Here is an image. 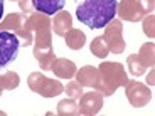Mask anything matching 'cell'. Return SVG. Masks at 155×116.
Instances as JSON below:
<instances>
[{
  "mask_svg": "<svg viewBox=\"0 0 155 116\" xmlns=\"http://www.w3.org/2000/svg\"><path fill=\"white\" fill-rule=\"evenodd\" d=\"M89 50H91V54L93 56H96V57H100V59H105L106 56L110 54V49H108V46H106L103 35L94 37L93 40H91V44H89Z\"/></svg>",
  "mask_w": 155,
  "mask_h": 116,
  "instance_id": "cell-19",
  "label": "cell"
},
{
  "mask_svg": "<svg viewBox=\"0 0 155 116\" xmlns=\"http://www.w3.org/2000/svg\"><path fill=\"white\" fill-rule=\"evenodd\" d=\"M138 5H140V8H142V12H143V15L152 14L153 8H155V2H153V0H138Z\"/></svg>",
  "mask_w": 155,
  "mask_h": 116,
  "instance_id": "cell-26",
  "label": "cell"
},
{
  "mask_svg": "<svg viewBox=\"0 0 155 116\" xmlns=\"http://www.w3.org/2000/svg\"><path fill=\"white\" fill-rule=\"evenodd\" d=\"M116 15L120 17V20L128 22H140L145 17L138 5V0H121L116 7Z\"/></svg>",
  "mask_w": 155,
  "mask_h": 116,
  "instance_id": "cell-9",
  "label": "cell"
},
{
  "mask_svg": "<svg viewBox=\"0 0 155 116\" xmlns=\"http://www.w3.org/2000/svg\"><path fill=\"white\" fill-rule=\"evenodd\" d=\"M34 57L35 61L39 62V66L42 71H51V64L54 62L56 54H54V49H34Z\"/></svg>",
  "mask_w": 155,
  "mask_h": 116,
  "instance_id": "cell-16",
  "label": "cell"
},
{
  "mask_svg": "<svg viewBox=\"0 0 155 116\" xmlns=\"http://www.w3.org/2000/svg\"><path fill=\"white\" fill-rule=\"evenodd\" d=\"M2 91H4V89H2V86H0V96H2Z\"/></svg>",
  "mask_w": 155,
  "mask_h": 116,
  "instance_id": "cell-29",
  "label": "cell"
},
{
  "mask_svg": "<svg viewBox=\"0 0 155 116\" xmlns=\"http://www.w3.org/2000/svg\"><path fill=\"white\" fill-rule=\"evenodd\" d=\"M34 8L41 14H46V15H54L58 12H61L64 8L66 0H32Z\"/></svg>",
  "mask_w": 155,
  "mask_h": 116,
  "instance_id": "cell-14",
  "label": "cell"
},
{
  "mask_svg": "<svg viewBox=\"0 0 155 116\" xmlns=\"http://www.w3.org/2000/svg\"><path fill=\"white\" fill-rule=\"evenodd\" d=\"M25 19H27L25 14H15V12H12L5 19L0 20V31H7V32H14L15 34L17 31H20L24 27Z\"/></svg>",
  "mask_w": 155,
  "mask_h": 116,
  "instance_id": "cell-13",
  "label": "cell"
},
{
  "mask_svg": "<svg viewBox=\"0 0 155 116\" xmlns=\"http://www.w3.org/2000/svg\"><path fill=\"white\" fill-rule=\"evenodd\" d=\"M103 29H105L103 39H105L110 52L111 54H121L125 50V47H127L125 39H123V24H121V20L120 19L110 20Z\"/></svg>",
  "mask_w": 155,
  "mask_h": 116,
  "instance_id": "cell-5",
  "label": "cell"
},
{
  "mask_svg": "<svg viewBox=\"0 0 155 116\" xmlns=\"http://www.w3.org/2000/svg\"><path fill=\"white\" fill-rule=\"evenodd\" d=\"M19 2V7L20 10L25 14V15H31V14H34L35 8H34V4H32V0H17Z\"/></svg>",
  "mask_w": 155,
  "mask_h": 116,
  "instance_id": "cell-25",
  "label": "cell"
},
{
  "mask_svg": "<svg viewBox=\"0 0 155 116\" xmlns=\"http://www.w3.org/2000/svg\"><path fill=\"white\" fill-rule=\"evenodd\" d=\"M137 56H138L140 62H142L145 67H153V64H155V46H153V42L143 44V46L140 47Z\"/></svg>",
  "mask_w": 155,
  "mask_h": 116,
  "instance_id": "cell-17",
  "label": "cell"
},
{
  "mask_svg": "<svg viewBox=\"0 0 155 116\" xmlns=\"http://www.w3.org/2000/svg\"><path fill=\"white\" fill-rule=\"evenodd\" d=\"M51 71L59 77V79H71L76 76V64L69 59L64 57H56L54 62L51 64Z\"/></svg>",
  "mask_w": 155,
  "mask_h": 116,
  "instance_id": "cell-10",
  "label": "cell"
},
{
  "mask_svg": "<svg viewBox=\"0 0 155 116\" xmlns=\"http://www.w3.org/2000/svg\"><path fill=\"white\" fill-rule=\"evenodd\" d=\"M76 81L83 88H94L98 82V67L84 66L79 71H76Z\"/></svg>",
  "mask_w": 155,
  "mask_h": 116,
  "instance_id": "cell-12",
  "label": "cell"
},
{
  "mask_svg": "<svg viewBox=\"0 0 155 116\" xmlns=\"http://www.w3.org/2000/svg\"><path fill=\"white\" fill-rule=\"evenodd\" d=\"M10 2H14V0H10Z\"/></svg>",
  "mask_w": 155,
  "mask_h": 116,
  "instance_id": "cell-31",
  "label": "cell"
},
{
  "mask_svg": "<svg viewBox=\"0 0 155 116\" xmlns=\"http://www.w3.org/2000/svg\"><path fill=\"white\" fill-rule=\"evenodd\" d=\"M147 82H148V86H153V71H152V72H150V76H148L147 77Z\"/></svg>",
  "mask_w": 155,
  "mask_h": 116,
  "instance_id": "cell-27",
  "label": "cell"
},
{
  "mask_svg": "<svg viewBox=\"0 0 155 116\" xmlns=\"http://www.w3.org/2000/svg\"><path fill=\"white\" fill-rule=\"evenodd\" d=\"M19 82H20V77L14 71H4V72H0V86H2V89L12 91V89H15L19 86Z\"/></svg>",
  "mask_w": 155,
  "mask_h": 116,
  "instance_id": "cell-18",
  "label": "cell"
},
{
  "mask_svg": "<svg viewBox=\"0 0 155 116\" xmlns=\"http://www.w3.org/2000/svg\"><path fill=\"white\" fill-rule=\"evenodd\" d=\"M143 32L147 37L153 39L155 37V29H153V24H155V17L152 15V14H148L147 17H143Z\"/></svg>",
  "mask_w": 155,
  "mask_h": 116,
  "instance_id": "cell-24",
  "label": "cell"
},
{
  "mask_svg": "<svg viewBox=\"0 0 155 116\" xmlns=\"http://www.w3.org/2000/svg\"><path fill=\"white\" fill-rule=\"evenodd\" d=\"M127 67H128V71H130V74H133L135 77L143 76L145 71H147V67L140 62V59H138L137 54H132V56H128L127 57Z\"/></svg>",
  "mask_w": 155,
  "mask_h": 116,
  "instance_id": "cell-21",
  "label": "cell"
},
{
  "mask_svg": "<svg viewBox=\"0 0 155 116\" xmlns=\"http://www.w3.org/2000/svg\"><path fill=\"white\" fill-rule=\"evenodd\" d=\"M58 114L61 116H74V114H79V109H78V105L73 98L69 99H62L58 103Z\"/></svg>",
  "mask_w": 155,
  "mask_h": 116,
  "instance_id": "cell-20",
  "label": "cell"
},
{
  "mask_svg": "<svg viewBox=\"0 0 155 116\" xmlns=\"http://www.w3.org/2000/svg\"><path fill=\"white\" fill-rule=\"evenodd\" d=\"M125 94H127L128 103L133 108H143L152 101V91L147 84L140 81H130L125 84Z\"/></svg>",
  "mask_w": 155,
  "mask_h": 116,
  "instance_id": "cell-6",
  "label": "cell"
},
{
  "mask_svg": "<svg viewBox=\"0 0 155 116\" xmlns=\"http://www.w3.org/2000/svg\"><path fill=\"white\" fill-rule=\"evenodd\" d=\"M15 35H17V39H19L20 47H27V46H32V44H34V34H32V31H29L27 27H22L20 31H17Z\"/></svg>",
  "mask_w": 155,
  "mask_h": 116,
  "instance_id": "cell-22",
  "label": "cell"
},
{
  "mask_svg": "<svg viewBox=\"0 0 155 116\" xmlns=\"http://www.w3.org/2000/svg\"><path fill=\"white\" fill-rule=\"evenodd\" d=\"M118 0H83L76 7V17L89 29H103L115 19Z\"/></svg>",
  "mask_w": 155,
  "mask_h": 116,
  "instance_id": "cell-1",
  "label": "cell"
},
{
  "mask_svg": "<svg viewBox=\"0 0 155 116\" xmlns=\"http://www.w3.org/2000/svg\"><path fill=\"white\" fill-rule=\"evenodd\" d=\"M128 82V74L120 62L115 61H103L98 66V82L94 86L103 96H111L120 86Z\"/></svg>",
  "mask_w": 155,
  "mask_h": 116,
  "instance_id": "cell-2",
  "label": "cell"
},
{
  "mask_svg": "<svg viewBox=\"0 0 155 116\" xmlns=\"http://www.w3.org/2000/svg\"><path fill=\"white\" fill-rule=\"evenodd\" d=\"M24 27H27L34 34V49H51L52 47V27L51 17L46 14H31L25 19Z\"/></svg>",
  "mask_w": 155,
  "mask_h": 116,
  "instance_id": "cell-3",
  "label": "cell"
},
{
  "mask_svg": "<svg viewBox=\"0 0 155 116\" xmlns=\"http://www.w3.org/2000/svg\"><path fill=\"white\" fill-rule=\"evenodd\" d=\"M51 27H52V31H54L56 35L64 37L66 32L69 31V29H73V17H71V14L68 10L58 12L54 15V19L51 20Z\"/></svg>",
  "mask_w": 155,
  "mask_h": 116,
  "instance_id": "cell-11",
  "label": "cell"
},
{
  "mask_svg": "<svg viewBox=\"0 0 155 116\" xmlns=\"http://www.w3.org/2000/svg\"><path fill=\"white\" fill-rule=\"evenodd\" d=\"M29 89L35 94H41L42 98H54L64 91V86L58 79H49L42 72H31L27 77Z\"/></svg>",
  "mask_w": 155,
  "mask_h": 116,
  "instance_id": "cell-4",
  "label": "cell"
},
{
  "mask_svg": "<svg viewBox=\"0 0 155 116\" xmlns=\"http://www.w3.org/2000/svg\"><path fill=\"white\" fill-rule=\"evenodd\" d=\"M103 94L100 91H89V93H83L81 98H79V105H78V109H79V114L83 116H94L100 113V109L103 108Z\"/></svg>",
  "mask_w": 155,
  "mask_h": 116,
  "instance_id": "cell-8",
  "label": "cell"
},
{
  "mask_svg": "<svg viewBox=\"0 0 155 116\" xmlns=\"http://www.w3.org/2000/svg\"><path fill=\"white\" fill-rule=\"evenodd\" d=\"M64 42H66V46L69 49L79 50L86 44V34L83 31H79V29H69L66 32V35H64Z\"/></svg>",
  "mask_w": 155,
  "mask_h": 116,
  "instance_id": "cell-15",
  "label": "cell"
},
{
  "mask_svg": "<svg viewBox=\"0 0 155 116\" xmlns=\"http://www.w3.org/2000/svg\"><path fill=\"white\" fill-rule=\"evenodd\" d=\"M64 93L69 98H73V99H78V98H81V94H83V86L78 81H71V82H68V86L64 88Z\"/></svg>",
  "mask_w": 155,
  "mask_h": 116,
  "instance_id": "cell-23",
  "label": "cell"
},
{
  "mask_svg": "<svg viewBox=\"0 0 155 116\" xmlns=\"http://www.w3.org/2000/svg\"><path fill=\"white\" fill-rule=\"evenodd\" d=\"M19 47V39L14 32L0 31V67H5L12 61H15Z\"/></svg>",
  "mask_w": 155,
  "mask_h": 116,
  "instance_id": "cell-7",
  "label": "cell"
},
{
  "mask_svg": "<svg viewBox=\"0 0 155 116\" xmlns=\"http://www.w3.org/2000/svg\"><path fill=\"white\" fill-rule=\"evenodd\" d=\"M4 17V0H0V20Z\"/></svg>",
  "mask_w": 155,
  "mask_h": 116,
  "instance_id": "cell-28",
  "label": "cell"
},
{
  "mask_svg": "<svg viewBox=\"0 0 155 116\" xmlns=\"http://www.w3.org/2000/svg\"><path fill=\"white\" fill-rule=\"evenodd\" d=\"M4 114H5V113H4V111H0V116H4Z\"/></svg>",
  "mask_w": 155,
  "mask_h": 116,
  "instance_id": "cell-30",
  "label": "cell"
}]
</instances>
